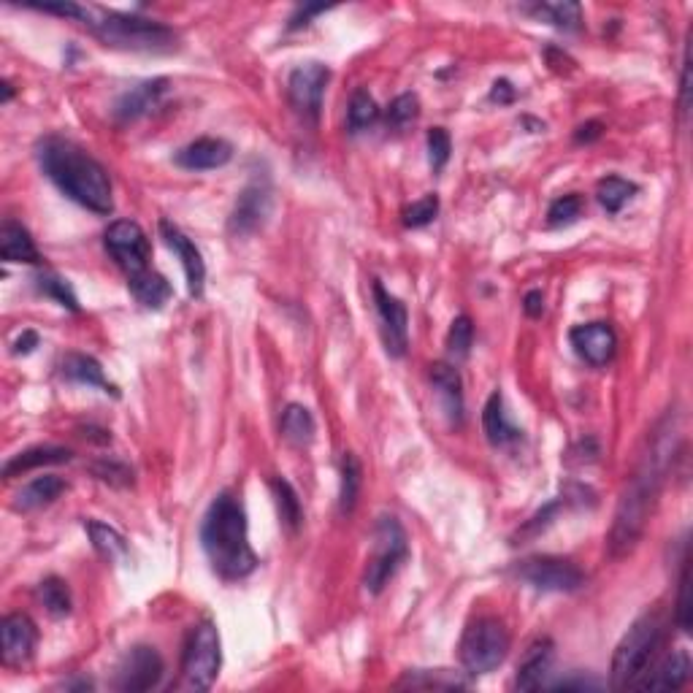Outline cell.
<instances>
[{"label":"cell","instance_id":"obj_1","mask_svg":"<svg viewBox=\"0 0 693 693\" xmlns=\"http://www.w3.org/2000/svg\"><path fill=\"white\" fill-rule=\"evenodd\" d=\"M675 439L677 431L672 428V417H666L664 423L653 431L650 450L645 453L639 469L618 501L615 523H612L610 539H607L612 558L631 553L645 534L647 520L653 515L658 493H661V485H664L666 472H669V463L675 458Z\"/></svg>","mask_w":693,"mask_h":693},{"label":"cell","instance_id":"obj_2","mask_svg":"<svg viewBox=\"0 0 693 693\" xmlns=\"http://www.w3.org/2000/svg\"><path fill=\"white\" fill-rule=\"evenodd\" d=\"M38 163L71 201L95 214L114 212L106 168L90 158L82 147H76L74 141L57 139V136L44 139L38 144Z\"/></svg>","mask_w":693,"mask_h":693},{"label":"cell","instance_id":"obj_3","mask_svg":"<svg viewBox=\"0 0 693 693\" xmlns=\"http://www.w3.org/2000/svg\"><path fill=\"white\" fill-rule=\"evenodd\" d=\"M201 545L214 572L225 580H241L258 566V555L247 539V515L231 493H220L206 509Z\"/></svg>","mask_w":693,"mask_h":693},{"label":"cell","instance_id":"obj_4","mask_svg":"<svg viewBox=\"0 0 693 693\" xmlns=\"http://www.w3.org/2000/svg\"><path fill=\"white\" fill-rule=\"evenodd\" d=\"M84 28L106 47L125 49V52H174L179 47V36L168 25L158 19L133 17L120 11L90 9Z\"/></svg>","mask_w":693,"mask_h":693},{"label":"cell","instance_id":"obj_5","mask_svg":"<svg viewBox=\"0 0 693 693\" xmlns=\"http://www.w3.org/2000/svg\"><path fill=\"white\" fill-rule=\"evenodd\" d=\"M664 639V620L658 612H647L639 620H634L623 639L615 647L610 672V688L626 691V688H639V683L650 675V666L656 658L658 647Z\"/></svg>","mask_w":693,"mask_h":693},{"label":"cell","instance_id":"obj_6","mask_svg":"<svg viewBox=\"0 0 693 693\" xmlns=\"http://www.w3.org/2000/svg\"><path fill=\"white\" fill-rule=\"evenodd\" d=\"M509 653V634L496 618H480L469 623L461 639V664L466 675H488L504 664Z\"/></svg>","mask_w":693,"mask_h":693},{"label":"cell","instance_id":"obj_7","mask_svg":"<svg viewBox=\"0 0 693 693\" xmlns=\"http://www.w3.org/2000/svg\"><path fill=\"white\" fill-rule=\"evenodd\" d=\"M409 545L407 534L396 518H379L377 528H374V553L369 558L366 574H363V588L369 593H382L385 585L390 583V577L398 572V566L407 561Z\"/></svg>","mask_w":693,"mask_h":693},{"label":"cell","instance_id":"obj_8","mask_svg":"<svg viewBox=\"0 0 693 693\" xmlns=\"http://www.w3.org/2000/svg\"><path fill=\"white\" fill-rule=\"evenodd\" d=\"M222 650L220 634L214 629V623H201L195 626L190 639H187L185 658H182V677H185L187 688L193 691H209L212 683L220 675Z\"/></svg>","mask_w":693,"mask_h":693},{"label":"cell","instance_id":"obj_9","mask_svg":"<svg viewBox=\"0 0 693 693\" xmlns=\"http://www.w3.org/2000/svg\"><path fill=\"white\" fill-rule=\"evenodd\" d=\"M523 583H528L536 591L545 593H574L585 585V572L569 558H555V555H534L515 566Z\"/></svg>","mask_w":693,"mask_h":693},{"label":"cell","instance_id":"obj_10","mask_svg":"<svg viewBox=\"0 0 693 693\" xmlns=\"http://www.w3.org/2000/svg\"><path fill=\"white\" fill-rule=\"evenodd\" d=\"M106 250L128 277H136L149 268V239L139 222H111L106 231Z\"/></svg>","mask_w":693,"mask_h":693},{"label":"cell","instance_id":"obj_11","mask_svg":"<svg viewBox=\"0 0 693 693\" xmlns=\"http://www.w3.org/2000/svg\"><path fill=\"white\" fill-rule=\"evenodd\" d=\"M163 680V658L155 647L139 645L122 658L117 672V688L125 693H144L158 688Z\"/></svg>","mask_w":693,"mask_h":693},{"label":"cell","instance_id":"obj_12","mask_svg":"<svg viewBox=\"0 0 693 693\" xmlns=\"http://www.w3.org/2000/svg\"><path fill=\"white\" fill-rule=\"evenodd\" d=\"M328 79H331V71H328L323 63H304L298 65L296 71L290 74V82H287L290 101H293V106H296L304 117H309V120H317V117H320Z\"/></svg>","mask_w":693,"mask_h":693},{"label":"cell","instance_id":"obj_13","mask_svg":"<svg viewBox=\"0 0 693 693\" xmlns=\"http://www.w3.org/2000/svg\"><path fill=\"white\" fill-rule=\"evenodd\" d=\"M274 206V195L266 182H252L250 187H244L241 195L233 204L231 220H228V231L233 236H250L268 220Z\"/></svg>","mask_w":693,"mask_h":693},{"label":"cell","instance_id":"obj_14","mask_svg":"<svg viewBox=\"0 0 693 693\" xmlns=\"http://www.w3.org/2000/svg\"><path fill=\"white\" fill-rule=\"evenodd\" d=\"M374 304H377L379 323H382L385 350L393 358H401L409 347L407 306L401 304L396 296H390L388 290L382 287V282H374Z\"/></svg>","mask_w":693,"mask_h":693},{"label":"cell","instance_id":"obj_15","mask_svg":"<svg viewBox=\"0 0 693 693\" xmlns=\"http://www.w3.org/2000/svg\"><path fill=\"white\" fill-rule=\"evenodd\" d=\"M569 342H572L574 352L591 366H607L618 350V336L607 323L577 325L569 333Z\"/></svg>","mask_w":693,"mask_h":693},{"label":"cell","instance_id":"obj_16","mask_svg":"<svg viewBox=\"0 0 693 693\" xmlns=\"http://www.w3.org/2000/svg\"><path fill=\"white\" fill-rule=\"evenodd\" d=\"M160 236H163V241L168 244V250H174L176 258L182 260L190 296L201 298V293H204V282H206V266H204V258H201V252H198V247H195L193 241L187 239L185 233L176 228L174 222H168V220H160Z\"/></svg>","mask_w":693,"mask_h":693},{"label":"cell","instance_id":"obj_17","mask_svg":"<svg viewBox=\"0 0 693 693\" xmlns=\"http://www.w3.org/2000/svg\"><path fill=\"white\" fill-rule=\"evenodd\" d=\"M0 637H3V664L6 666H22L33 656L36 647L38 631L36 623L28 615H6L3 626H0Z\"/></svg>","mask_w":693,"mask_h":693},{"label":"cell","instance_id":"obj_18","mask_svg":"<svg viewBox=\"0 0 693 693\" xmlns=\"http://www.w3.org/2000/svg\"><path fill=\"white\" fill-rule=\"evenodd\" d=\"M233 158V149L222 139H198L187 144L174 155V163L187 171H212V168L228 166Z\"/></svg>","mask_w":693,"mask_h":693},{"label":"cell","instance_id":"obj_19","mask_svg":"<svg viewBox=\"0 0 693 693\" xmlns=\"http://www.w3.org/2000/svg\"><path fill=\"white\" fill-rule=\"evenodd\" d=\"M168 79H149V82H141L136 87H130L128 93L122 95L117 106H114V114L120 122H133L149 114L160 103V98L166 95Z\"/></svg>","mask_w":693,"mask_h":693},{"label":"cell","instance_id":"obj_20","mask_svg":"<svg viewBox=\"0 0 693 693\" xmlns=\"http://www.w3.org/2000/svg\"><path fill=\"white\" fill-rule=\"evenodd\" d=\"M555 647L553 639H536L534 645L528 647L526 656L518 666V677H515V685L520 691H539L545 685V675L553 666Z\"/></svg>","mask_w":693,"mask_h":693},{"label":"cell","instance_id":"obj_21","mask_svg":"<svg viewBox=\"0 0 693 693\" xmlns=\"http://www.w3.org/2000/svg\"><path fill=\"white\" fill-rule=\"evenodd\" d=\"M691 677V658L685 650H677L669 658H664L661 664L653 669V675H647L639 688L642 691H677L683 688Z\"/></svg>","mask_w":693,"mask_h":693},{"label":"cell","instance_id":"obj_22","mask_svg":"<svg viewBox=\"0 0 693 693\" xmlns=\"http://www.w3.org/2000/svg\"><path fill=\"white\" fill-rule=\"evenodd\" d=\"M431 382H434L439 401H442L444 412L453 423H461L463 417V382L461 374L450 363H434L431 366Z\"/></svg>","mask_w":693,"mask_h":693},{"label":"cell","instance_id":"obj_23","mask_svg":"<svg viewBox=\"0 0 693 693\" xmlns=\"http://www.w3.org/2000/svg\"><path fill=\"white\" fill-rule=\"evenodd\" d=\"M65 379H71L76 385H87V388H101L103 393H111L117 396V388L111 385L106 374H103L101 363L90 358V355H82V352H68L63 358V366H60Z\"/></svg>","mask_w":693,"mask_h":693},{"label":"cell","instance_id":"obj_24","mask_svg":"<svg viewBox=\"0 0 693 693\" xmlns=\"http://www.w3.org/2000/svg\"><path fill=\"white\" fill-rule=\"evenodd\" d=\"M0 258L6 263H41L28 228H22L14 220H6L0 228Z\"/></svg>","mask_w":693,"mask_h":693},{"label":"cell","instance_id":"obj_25","mask_svg":"<svg viewBox=\"0 0 693 693\" xmlns=\"http://www.w3.org/2000/svg\"><path fill=\"white\" fill-rule=\"evenodd\" d=\"M71 450L68 447H55V444H41V447H30L25 453L14 455L6 466H3V477H19V474L38 469V466H55V463L71 461Z\"/></svg>","mask_w":693,"mask_h":693},{"label":"cell","instance_id":"obj_26","mask_svg":"<svg viewBox=\"0 0 693 693\" xmlns=\"http://www.w3.org/2000/svg\"><path fill=\"white\" fill-rule=\"evenodd\" d=\"M65 490V482L60 477H36L33 482H28L25 488L19 490L14 496V509L17 512H36V509L49 507L52 501L60 499V493Z\"/></svg>","mask_w":693,"mask_h":693},{"label":"cell","instance_id":"obj_27","mask_svg":"<svg viewBox=\"0 0 693 693\" xmlns=\"http://www.w3.org/2000/svg\"><path fill=\"white\" fill-rule=\"evenodd\" d=\"M482 428L488 434V442L496 444V447H504V444L515 442L520 436V431L512 423H509L507 409H504V398L501 393H490L488 404L482 409Z\"/></svg>","mask_w":693,"mask_h":693},{"label":"cell","instance_id":"obj_28","mask_svg":"<svg viewBox=\"0 0 693 693\" xmlns=\"http://www.w3.org/2000/svg\"><path fill=\"white\" fill-rule=\"evenodd\" d=\"M128 287L130 293L136 296V301L147 306V309H160L171 298V293H174L171 285H168V279L163 274H158V271H152V268L141 271L136 277H128Z\"/></svg>","mask_w":693,"mask_h":693},{"label":"cell","instance_id":"obj_29","mask_svg":"<svg viewBox=\"0 0 693 693\" xmlns=\"http://www.w3.org/2000/svg\"><path fill=\"white\" fill-rule=\"evenodd\" d=\"M84 528H87V534H90V542H93L95 553L101 555L103 561H109V564L125 561L128 542H125V536H122L117 528L106 526L101 520H84Z\"/></svg>","mask_w":693,"mask_h":693},{"label":"cell","instance_id":"obj_30","mask_svg":"<svg viewBox=\"0 0 693 693\" xmlns=\"http://www.w3.org/2000/svg\"><path fill=\"white\" fill-rule=\"evenodd\" d=\"M279 428H282V436H285L287 442L296 444V447L312 444V439L317 434L315 417L301 404H287L285 412H282V426Z\"/></svg>","mask_w":693,"mask_h":693},{"label":"cell","instance_id":"obj_31","mask_svg":"<svg viewBox=\"0 0 693 693\" xmlns=\"http://www.w3.org/2000/svg\"><path fill=\"white\" fill-rule=\"evenodd\" d=\"M404 688H436V691H458V688H466L469 680L458 672H450V669H420V672H409L404 680H401Z\"/></svg>","mask_w":693,"mask_h":693},{"label":"cell","instance_id":"obj_32","mask_svg":"<svg viewBox=\"0 0 693 693\" xmlns=\"http://www.w3.org/2000/svg\"><path fill=\"white\" fill-rule=\"evenodd\" d=\"M361 482V463H358L355 455L347 453L342 458V490H339V512L342 515H352L355 512V504H358V496H361Z\"/></svg>","mask_w":693,"mask_h":693},{"label":"cell","instance_id":"obj_33","mask_svg":"<svg viewBox=\"0 0 693 693\" xmlns=\"http://www.w3.org/2000/svg\"><path fill=\"white\" fill-rule=\"evenodd\" d=\"M528 11L536 19H545V22L561 30H580V25H583L580 3H539V6H531Z\"/></svg>","mask_w":693,"mask_h":693},{"label":"cell","instance_id":"obj_34","mask_svg":"<svg viewBox=\"0 0 693 693\" xmlns=\"http://www.w3.org/2000/svg\"><path fill=\"white\" fill-rule=\"evenodd\" d=\"M271 490H274V499H277L282 523H285L290 531H298L304 512H301V501H298V493L293 490V485L287 480H282V477H277V480L271 482Z\"/></svg>","mask_w":693,"mask_h":693},{"label":"cell","instance_id":"obj_35","mask_svg":"<svg viewBox=\"0 0 693 693\" xmlns=\"http://www.w3.org/2000/svg\"><path fill=\"white\" fill-rule=\"evenodd\" d=\"M634 193H637V185L629 182V179H620V176H607V179H601L599 187H596L599 204L610 214L620 212L623 204H626Z\"/></svg>","mask_w":693,"mask_h":693},{"label":"cell","instance_id":"obj_36","mask_svg":"<svg viewBox=\"0 0 693 693\" xmlns=\"http://www.w3.org/2000/svg\"><path fill=\"white\" fill-rule=\"evenodd\" d=\"M38 599L47 607L49 615H55V618H65L71 612V591L60 577H47L44 583L38 585Z\"/></svg>","mask_w":693,"mask_h":693},{"label":"cell","instance_id":"obj_37","mask_svg":"<svg viewBox=\"0 0 693 693\" xmlns=\"http://www.w3.org/2000/svg\"><path fill=\"white\" fill-rule=\"evenodd\" d=\"M377 120H379L377 101H374L366 90H355V95H352V101H350V109H347V125H350L352 133H361V130L371 128Z\"/></svg>","mask_w":693,"mask_h":693},{"label":"cell","instance_id":"obj_38","mask_svg":"<svg viewBox=\"0 0 693 693\" xmlns=\"http://www.w3.org/2000/svg\"><path fill=\"white\" fill-rule=\"evenodd\" d=\"M36 287L41 290V293H44V296L55 298L57 304L63 306V309L79 312V298H76V293L71 290V285H68L63 277H57V274H49V271H44V274H38L36 277Z\"/></svg>","mask_w":693,"mask_h":693},{"label":"cell","instance_id":"obj_39","mask_svg":"<svg viewBox=\"0 0 693 693\" xmlns=\"http://www.w3.org/2000/svg\"><path fill=\"white\" fill-rule=\"evenodd\" d=\"M472 342H474L472 317H466V315L455 317L453 325H450V333H447V352H450V358H455V361L469 358Z\"/></svg>","mask_w":693,"mask_h":693},{"label":"cell","instance_id":"obj_40","mask_svg":"<svg viewBox=\"0 0 693 693\" xmlns=\"http://www.w3.org/2000/svg\"><path fill=\"white\" fill-rule=\"evenodd\" d=\"M583 198L577 193L572 195H561V198H555L553 204H550V209H547V222L553 225V228H561V225H572V222L580 220V214H583Z\"/></svg>","mask_w":693,"mask_h":693},{"label":"cell","instance_id":"obj_41","mask_svg":"<svg viewBox=\"0 0 693 693\" xmlns=\"http://www.w3.org/2000/svg\"><path fill=\"white\" fill-rule=\"evenodd\" d=\"M417 114H420V101H417V95L404 93L390 103L388 117H385V120H388V128L407 130L409 125L417 120Z\"/></svg>","mask_w":693,"mask_h":693},{"label":"cell","instance_id":"obj_42","mask_svg":"<svg viewBox=\"0 0 693 693\" xmlns=\"http://www.w3.org/2000/svg\"><path fill=\"white\" fill-rule=\"evenodd\" d=\"M439 214V198L436 195H423L420 201L409 204L404 209V225L407 228H423V225H431Z\"/></svg>","mask_w":693,"mask_h":693},{"label":"cell","instance_id":"obj_43","mask_svg":"<svg viewBox=\"0 0 693 693\" xmlns=\"http://www.w3.org/2000/svg\"><path fill=\"white\" fill-rule=\"evenodd\" d=\"M450 152H453V144H450V136L444 128L428 130V160H431V168L436 174L447 166L450 160Z\"/></svg>","mask_w":693,"mask_h":693},{"label":"cell","instance_id":"obj_44","mask_svg":"<svg viewBox=\"0 0 693 693\" xmlns=\"http://www.w3.org/2000/svg\"><path fill=\"white\" fill-rule=\"evenodd\" d=\"M93 474L98 480L114 485V488H128V485H133V469H128V466L120 461L93 463Z\"/></svg>","mask_w":693,"mask_h":693},{"label":"cell","instance_id":"obj_45","mask_svg":"<svg viewBox=\"0 0 693 693\" xmlns=\"http://www.w3.org/2000/svg\"><path fill=\"white\" fill-rule=\"evenodd\" d=\"M691 577H688V558L683 561V572H680V596H677V626L688 634L691 631Z\"/></svg>","mask_w":693,"mask_h":693},{"label":"cell","instance_id":"obj_46","mask_svg":"<svg viewBox=\"0 0 693 693\" xmlns=\"http://www.w3.org/2000/svg\"><path fill=\"white\" fill-rule=\"evenodd\" d=\"M558 507H561V504H558V501H553V504H547V507L542 509V512H536L534 518L528 520L526 526H523V531H520V536L526 539V536H536V534H539V531H545V528L550 526V523H553V518H555V512H558Z\"/></svg>","mask_w":693,"mask_h":693},{"label":"cell","instance_id":"obj_47","mask_svg":"<svg viewBox=\"0 0 693 693\" xmlns=\"http://www.w3.org/2000/svg\"><path fill=\"white\" fill-rule=\"evenodd\" d=\"M555 691H599V680H591V677H572V680H561V683L553 685Z\"/></svg>","mask_w":693,"mask_h":693},{"label":"cell","instance_id":"obj_48","mask_svg":"<svg viewBox=\"0 0 693 693\" xmlns=\"http://www.w3.org/2000/svg\"><path fill=\"white\" fill-rule=\"evenodd\" d=\"M515 95H518V90H515V87H512L507 79H499V82L493 84V90H490V101L512 103L515 101Z\"/></svg>","mask_w":693,"mask_h":693},{"label":"cell","instance_id":"obj_49","mask_svg":"<svg viewBox=\"0 0 693 693\" xmlns=\"http://www.w3.org/2000/svg\"><path fill=\"white\" fill-rule=\"evenodd\" d=\"M523 309H526L528 317H539L545 312V296L542 290H531L526 298H523Z\"/></svg>","mask_w":693,"mask_h":693},{"label":"cell","instance_id":"obj_50","mask_svg":"<svg viewBox=\"0 0 693 693\" xmlns=\"http://www.w3.org/2000/svg\"><path fill=\"white\" fill-rule=\"evenodd\" d=\"M325 6H301V9L290 17V30L301 28V25H309V19L315 17V14H323Z\"/></svg>","mask_w":693,"mask_h":693},{"label":"cell","instance_id":"obj_51","mask_svg":"<svg viewBox=\"0 0 693 693\" xmlns=\"http://www.w3.org/2000/svg\"><path fill=\"white\" fill-rule=\"evenodd\" d=\"M599 136H601V122H585V125H580L577 133H574V141H577V144H591V141H596Z\"/></svg>","mask_w":693,"mask_h":693},{"label":"cell","instance_id":"obj_52","mask_svg":"<svg viewBox=\"0 0 693 693\" xmlns=\"http://www.w3.org/2000/svg\"><path fill=\"white\" fill-rule=\"evenodd\" d=\"M688 71H691V55H688V47H685L683 55V76H680V111H688Z\"/></svg>","mask_w":693,"mask_h":693},{"label":"cell","instance_id":"obj_53","mask_svg":"<svg viewBox=\"0 0 693 693\" xmlns=\"http://www.w3.org/2000/svg\"><path fill=\"white\" fill-rule=\"evenodd\" d=\"M38 347V333L36 331H25L22 336H19L17 342H14V352L17 355H30V352Z\"/></svg>","mask_w":693,"mask_h":693},{"label":"cell","instance_id":"obj_54","mask_svg":"<svg viewBox=\"0 0 693 693\" xmlns=\"http://www.w3.org/2000/svg\"><path fill=\"white\" fill-rule=\"evenodd\" d=\"M11 95H14V90H11V84L3 82V101H11Z\"/></svg>","mask_w":693,"mask_h":693}]
</instances>
